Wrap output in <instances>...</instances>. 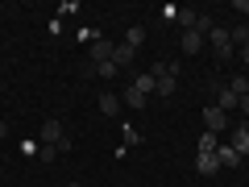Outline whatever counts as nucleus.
Listing matches in <instances>:
<instances>
[{
    "label": "nucleus",
    "instance_id": "15",
    "mask_svg": "<svg viewBox=\"0 0 249 187\" xmlns=\"http://www.w3.org/2000/svg\"><path fill=\"white\" fill-rule=\"evenodd\" d=\"M91 75H100V79H116L121 67H116V62H100V67H91Z\"/></svg>",
    "mask_w": 249,
    "mask_h": 187
},
{
    "label": "nucleus",
    "instance_id": "25",
    "mask_svg": "<svg viewBox=\"0 0 249 187\" xmlns=\"http://www.w3.org/2000/svg\"><path fill=\"white\" fill-rule=\"evenodd\" d=\"M4 137H9V121H0V142H4Z\"/></svg>",
    "mask_w": 249,
    "mask_h": 187
},
{
    "label": "nucleus",
    "instance_id": "20",
    "mask_svg": "<svg viewBox=\"0 0 249 187\" xmlns=\"http://www.w3.org/2000/svg\"><path fill=\"white\" fill-rule=\"evenodd\" d=\"M229 37H232V42H241V46H249V25H232Z\"/></svg>",
    "mask_w": 249,
    "mask_h": 187
},
{
    "label": "nucleus",
    "instance_id": "14",
    "mask_svg": "<svg viewBox=\"0 0 249 187\" xmlns=\"http://www.w3.org/2000/svg\"><path fill=\"white\" fill-rule=\"evenodd\" d=\"M216 146H220V137H216V133H204V137L196 142V154H216Z\"/></svg>",
    "mask_w": 249,
    "mask_h": 187
},
{
    "label": "nucleus",
    "instance_id": "6",
    "mask_svg": "<svg viewBox=\"0 0 249 187\" xmlns=\"http://www.w3.org/2000/svg\"><path fill=\"white\" fill-rule=\"evenodd\" d=\"M237 104H241V96H237V92L229 88V83H224V88L216 92V108H220V112H232Z\"/></svg>",
    "mask_w": 249,
    "mask_h": 187
},
{
    "label": "nucleus",
    "instance_id": "16",
    "mask_svg": "<svg viewBox=\"0 0 249 187\" xmlns=\"http://www.w3.org/2000/svg\"><path fill=\"white\" fill-rule=\"evenodd\" d=\"M196 17H199L196 9H178V17H175V21L183 25V34H187V29H196Z\"/></svg>",
    "mask_w": 249,
    "mask_h": 187
},
{
    "label": "nucleus",
    "instance_id": "24",
    "mask_svg": "<svg viewBox=\"0 0 249 187\" xmlns=\"http://www.w3.org/2000/svg\"><path fill=\"white\" fill-rule=\"evenodd\" d=\"M237 112H245V116H249V96H241V104H237Z\"/></svg>",
    "mask_w": 249,
    "mask_h": 187
},
{
    "label": "nucleus",
    "instance_id": "4",
    "mask_svg": "<svg viewBox=\"0 0 249 187\" xmlns=\"http://www.w3.org/2000/svg\"><path fill=\"white\" fill-rule=\"evenodd\" d=\"M178 46H183V54H199V50L208 46V37H204V34H196V29H187V34L178 37Z\"/></svg>",
    "mask_w": 249,
    "mask_h": 187
},
{
    "label": "nucleus",
    "instance_id": "3",
    "mask_svg": "<svg viewBox=\"0 0 249 187\" xmlns=\"http://www.w3.org/2000/svg\"><path fill=\"white\" fill-rule=\"evenodd\" d=\"M224 121H229V112H220V108H204V133H216V137H220L224 133Z\"/></svg>",
    "mask_w": 249,
    "mask_h": 187
},
{
    "label": "nucleus",
    "instance_id": "19",
    "mask_svg": "<svg viewBox=\"0 0 249 187\" xmlns=\"http://www.w3.org/2000/svg\"><path fill=\"white\" fill-rule=\"evenodd\" d=\"M212 29H216V21L208 17V13H199V17H196V34H204V37H208Z\"/></svg>",
    "mask_w": 249,
    "mask_h": 187
},
{
    "label": "nucleus",
    "instance_id": "12",
    "mask_svg": "<svg viewBox=\"0 0 249 187\" xmlns=\"http://www.w3.org/2000/svg\"><path fill=\"white\" fill-rule=\"evenodd\" d=\"M133 46H116V50H112V62H116V67H121V71H124V67H129V62H133Z\"/></svg>",
    "mask_w": 249,
    "mask_h": 187
},
{
    "label": "nucleus",
    "instance_id": "13",
    "mask_svg": "<svg viewBox=\"0 0 249 187\" xmlns=\"http://www.w3.org/2000/svg\"><path fill=\"white\" fill-rule=\"evenodd\" d=\"M145 100H150V96H142V92L129 83V88H124V100H121V104H129V108H145Z\"/></svg>",
    "mask_w": 249,
    "mask_h": 187
},
{
    "label": "nucleus",
    "instance_id": "27",
    "mask_svg": "<svg viewBox=\"0 0 249 187\" xmlns=\"http://www.w3.org/2000/svg\"><path fill=\"white\" fill-rule=\"evenodd\" d=\"M67 187H83V183H75V179H71V183H67Z\"/></svg>",
    "mask_w": 249,
    "mask_h": 187
},
{
    "label": "nucleus",
    "instance_id": "18",
    "mask_svg": "<svg viewBox=\"0 0 249 187\" xmlns=\"http://www.w3.org/2000/svg\"><path fill=\"white\" fill-rule=\"evenodd\" d=\"M142 42H145V25H133V29H129V37H124V46H133V50H137Z\"/></svg>",
    "mask_w": 249,
    "mask_h": 187
},
{
    "label": "nucleus",
    "instance_id": "26",
    "mask_svg": "<svg viewBox=\"0 0 249 187\" xmlns=\"http://www.w3.org/2000/svg\"><path fill=\"white\" fill-rule=\"evenodd\" d=\"M241 58H245V67H249V46H241Z\"/></svg>",
    "mask_w": 249,
    "mask_h": 187
},
{
    "label": "nucleus",
    "instance_id": "5",
    "mask_svg": "<svg viewBox=\"0 0 249 187\" xmlns=\"http://www.w3.org/2000/svg\"><path fill=\"white\" fill-rule=\"evenodd\" d=\"M112 50H116L112 42H104V37H96V42H91V67H100V62H112Z\"/></svg>",
    "mask_w": 249,
    "mask_h": 187
},
{
    "label": "nucleus",
    "instance_id": "2",
    "mask_svg": "<svg viewBox=\"0 0 249 187\" xmlns=\"http://www.w3.org/2000/svg\"><path fill=\"white\" fill-rule=\"evenodd\" d=\"M67 142V129H62L58 116H50V121H42V146H62Z\"/></svg>",
    "mask_w": 249,
    "mask_h": 187
},
{
    "label": "nucleus",
    "instance_id": "7",
    "mask_svg": "<svg viewBox=\"0 0 249 187\" xmlns=\"http://www.w3.org/2000/svg\"><path fill=\"white\" fill-rule=\"evenodd\" d=\"M96 104H100V112H104V116H116V112H121V96H116V92H100Z\"/></svg>",
    "mask_w": 249,
    "mask_h": 187
},
{
    "label": "nucleus",
    "instance_id": "22",
    "mask_svg": "<svg viewBox=\"0 0 249 187\" xmlns=\"http://www.w3.org/2000/svg\"><path fill=\"white\" fill-rule=\"evenodd\" d=\"M137 142H142V133H137L133 125H124V146H137Z\"/></svg>",
    "mask_w": 249,
    "mask_h": 187
},
{
    "label": "nucleus",
    "instance_id": "9",
    "mask_svg": "<svg viewBox=\"0 0 249 187\" xmlns=\"http://www.w3.org/2000/svg\"><path fill=\"white\" fill-rule=\"evenodd\" d=\"M216 158H220V170H224V167H241V154L232 150V146H224V142L216 146Z\"/></svg>",
    "mask_w": 249,
    "mask_h": 187
},
{
    "label": "nucleus",
    "instance_id": "10",
    "mask_svg": "<svg viewBox=\"0 0 249 187\" xmlns=\"http://www.w3.org/2000/svg\"><path fill=\"white\" fill-rule=\"evenodd\" d=\"M196 167H199V175H216L220 170V158L216 154H196Z\"/></svg>",
    "mask_w": 249,
    "mask_h": 187
},
{
    "label": "nucleus",
    "instance_id": "8",
    "mask_svg": "<svg viewBox=\"0 0 249 187\" xmlns=\"http://www.w3.org/2000/svg\"><path fill=\"white\" fill-rule=\"evenodd\" d=\"M229 146L245 158V154H249V125H237V129H232V142H229Z\"/></svg>",
    "mask_w": 249,
    "mask_h": 187
},
{
    "label": "nucleus",
    "instance_id": "21",
    "mask_svg": "<svg viewBox=\"0 0 249 187\" xmlns=\"http://www.w3.org/2000/svg\"><path fill=\"white\" fill-rule=\"evenodd\" d=\"M58 158V146H37V162H54Z\"/></svg>",
    "mask_w": 249,
    "mask_h": 187
},
{
    "label": "nucleus",
    "instance_id": "1",
    "mask_svg": "<svg viewBox=\"0 0 249 187\" xmlns=\"http://www.w3.org/2000/svg\"><path fill=\"white\" fill-rule=\"evenodd\" d=\"M208 46H212V54H216V58H220V62H229L232 54H237V46H232L229 29H220V25H216L212 34H208Z\"/></svg>",
    "mask_w": 249,
    "mask_h": 187
},
{
    "label": "nucleus",
    "instance_id": "23",
    "mask_svg": "<svg viewBox=\"0 0 249 187\" xmlns=\"http://www.w3.org/2000/svg\"><path fill=\"white\" fill-rule=\"evenodd\" d=\"M232 9H237V13H249V0H232Z\"/></svg>",
    "mask_w": 249,
    "mask_h": 187
},
{
    "label": "nucleus",
    "instance_id": "17",
    "mask_svg": "<svg viewBox=\"0 0 249 187\" xmlns=\"http://www.w3.org/2000/svg\"><path fill=\"white\" fill-rule=\"evenodd\" d=\"M133 88L142 92V96H150V92L158 88V83H154V75H133Z\"/></svg>",
    "mask_w": 249,
    "mask_h": 187
},
{
    "label": "nucleus",
    "instance_id": "11",
    "mask_svg": "<svg viewBox=\"0 0 249 187\" xmlns=\"http://www.w3.org/2000/svg\"><path fill=\"white\" fill-rule=\"evenodd\" d=\"M154 83H158V96H175V75H170V67H166V75H154Z\"/></svg>",
    "mask_w": 249,
    "mask_h": 187
}]
</instances>
